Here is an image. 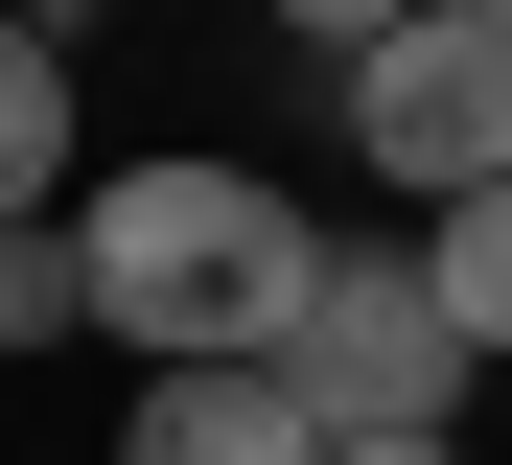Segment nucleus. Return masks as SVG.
<instances>
[{"instance_id": "9", "label": "nucleus", "mask_w": 512, "mask_h": 465, "mask_svg": "<svg viewBox=\"0 0 512 465\" xmlns=\"http://www.w3.org/2000/svg\"><path fill=\"white\" fill-rule=\"evenodd\" d=\"M326 465H466V442H326Z\"/></svg>"}, {"instance_id": "2", "label": "nucleus", "mask_w": 512, "mask_h": 465, "mask_svg": "<svg viewBox=\"0 0 512 465\" xmlns=\"http://www.w3.org/2000/svg\"><path fill=\"white\" fill-rule=\"evenodd\" d=\"M466 326H443V279H419V233H326V303H303V349H280V396L326 419V442H466Z\"/></svg>"}, {"instance_id": "8", "label": "nucleus", "mask_w": 512, "mask_h": 465, "mask_svg": "<svg viewBox=\"0 0 512 465\" xmlns=\"http://www.w3.org/2000/svg\"><path fill=\"white\" fill-rule=\"evenodd\" d=\"M280 24H303V47H326V70H373V47H396V24H419V0H280Z\"/></svg>"}, {"instance_id": "5", "label": "nucleus", "mask_w": 512, "mask_h": 465, "mask_svg": "<svg viewBox=\"0 0 512 465\" xmlns=\"http://www.w3.org/2000/svg\"><path fill=\"white\" fill-rule=\"evenodd\" d=\"M47 210H70V24L0 0V233H47Z\"/></svg>"}, {"instance_id": "7", "label": "nucleus", "mask_w": 512, "mask_h": 465, "mask_svg": "<svg viewBox=\"0 0 512 465\" xmlns=\"http://www.w3.org/2000/svg\"><path fill=\"white\" fill-rule=\"evenodd\" d=\"M70 326H94V256L47 210V233H0V349H70Z\"/></svg>"}, {"instance_id": "3", "label": "nucleus", "mask_w": 512, "mask_h": 465, "mask_svg": "<svg viewBox=\"0 0 512 465\" xmlns=\"http://www.w3.org/2000/svg\"><path fill=\"white\" fill-rule=\"evenodd\" d=\"M350 93V163L396 186V210H466V186H512V24H466V0H419V24L373 70H326Z\"/></svg>"}, {"instance_id": "1", "label": "nucleus", "mask_w": 512, "mask_h": 465, "mask_svg": "<svg viewBox=\"0 0 512 465\" xmlns=\"http://www.w3.org/2000/svg\"><path fill=\"white\" fill-rule=\"evenodd\" d=\"M70 256H94V326L140 372H280L303 303H326L303 186H256V163H117L94 210H70Z\"/></svg>"}, {"instance_id": "4", "label": "nucleus", "mask_w": 512, "mask_h": 465, "mask_svg": "<svg viewBox=\"0 0 512 465\" xmlns=\"http://www.w3.org/2000/svg\"><path fill=\"white\" fill-rule=\"evenodd\" d=\"M117 465H326V419L280 396V372H140Z\"/></svg>"}, {"instance_id": "6", "label": "nucleus", "mask_w": 512, "mask_h": 465, "mask_svg": "<svg viewBox=\"0 0 512 465\" xmlns=\"http://www.w3.org/2000/svg\"><path fill=\"white\" fill-rule=\"evenodd\" d=\"M419 279H443V326H466V349H512V186L419 210Z\"/></svg>"}, {"instance_id": "10", "label": "nucleus", "mask_w": 512, "mask_h": 465, "mask_svg": "<svg viewBox=\"0 0 512 465\" xmlns=\"http://www.w3.org/2000/svg\"><path fill=\"white\" fill-rule=\"evenodd\" d=\"M466 24H512V0H466Z\"/></svg>"}]
</instances>
